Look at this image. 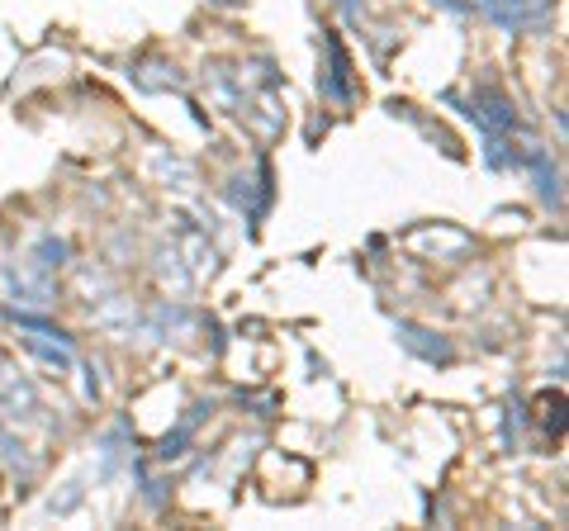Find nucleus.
I'll list each match as a JSON object with an SVG mask.
<instances>
[{
  "label": "nucleus",
  "instance_id": "nucleus-1",
  "mask_svg": "<svg viewBox=\"0 0 569 531\" xmlns=\"http://www.w3.org/2000/svg\"><path fill=\"white\" fill-rule=\"evenodd\" d=\"M470 114L485 123L489 133H498V129H508V123H512V104L498 96V91H485V96H475V100H470Z\"/></svg>",
  "mask_w": 569,
  "mask_h": 531
},
{
  "label": "nucleus",
  "instance_id": "nucleus-2",
  "mask_svg": "<svg viewBox=\"0 0 569 531\" xmlns=\"http://www.w3.org/2000/svg\"><path fill=\"white\" fill-rule=\"evenodd\" d=\"M489 6H498V0H489ZM512 6H522V0H512Z\"/></svg>",
  "mask_w": 569,
  "mask_h": 531
}]
</instances>
